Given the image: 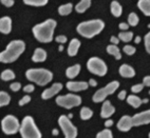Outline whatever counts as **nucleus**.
Here are the masks:
<instances>
[{"instance_id":"obj_11","label":"nucleus","mask_w":150,"mask_h":138,"mask_svg":"<svg viewBox=\"0 0 150 138\" xmlns=\"http://www.w3.org/2000/svg\"><path fill=\"white\" fill-rule=\"evenodd\" d=\"M132 127H139L150 123V110L139 112L131 117Z\"/></svg>"},{"instance_id":"obj_39","label":"nucleus","mask_w":150,"mask_h":138,"mask_svg":"<svg viewBox=\"0 0 150 138\" xmlns=\"http://www.w3.org/2000/svg\"><path fill=\"white\" fill-rule=\"evenodd\" d=\"M55 40H56V42L60 43V44H64V43L67 42V37L64 36V35H59V36H57L55 38Z\"/></svg>"},{"instance_id":"obj_42","label":"nucleus","mask_w":150,"mask_h":138,"mask_svg":"<svg viewBox=\"0 0 150 138\" xmlns=\"http://www.w3.org/2000/svg\"><path fill=\"white\" fill-rule=\"evenodd\" d=\"M126 91H121L120 93H118L117 97L118 99H121V100H124V99H126Z\"/></svg>"},{"instance_id":"obj_22","label":"nucleus","mask_w":150,"mask_h":138,"mask_svg":"<svg viewBox=\"0 0 150 138\" xmlns=\"http://www.w3.org/2000/svg\"><path fill=\"white\" fill-rule=\"evenodd\" d=\"M127 102H128L132 108L137 109V108H139L141 104H143V99H141L139 97H137V95H133V94H132V95H129L128 97H127Z\"/></svg>"},{"instance_id":"obj_43","label":"nucleus","mask_w":150,"mask_h":138,"mask_svg":"<svg viewBox=\"0 0 150 138\" xmlns=\"http://www.w3.org/2000/svg\"><path fill=\"white\" fill-rule=\"evenodd\" d=\"M143 83L145 84V87H150V76H146L143 79Z\"/></svg>"},{"instance_id":"obj_31","label":"nucleus","mask_w":150,"mask_h":138,"mask_svg":"<svg viewBox=\"0 0 150 138\" xmlns=\"http://www.w3.org/2000/svg\"><path fill=\"white\" fill-rule=\"evenodd\" d=\"M1 79L4 80V81H10V80L14 79L15 78V73L12 71V70H4L2 73H1Z\"/></svg>"},{"instance_id":"obj_16","label":"nucleus","mask_w":150,"mask_h":138,"mask_svg":"<svg viewBox=\"0 0 150 138\" xmlns=\"http://www.w3.org/2000/svg\"><path fill=\"white\" fill-rule=\"evenodd\" d=\"M120 75L124 78H133L135 76V71L132 66L128 65V64H122L120 66Z\"/></svg>"},{"instance_id":"obj_29","label":"nucleus","mask_w":150,"mask_h":138,"mask_svg":"<svg viewBox=\"0 0 150 138\" xmlns=\"http://www.w3.org/2000/svg\"><path fill=\"white\" fill-rule=\"evenodd\" d=\"M10 101H11V96L4 91H1L0 92V106H8L10 104Z\"/></svg>"},{"instance_id":"obj_54","label":"nucleus","mask_w":150,"mask_h":138,"mask_svg":"<svg viewBox=\"0 0 150 138\" xmlns=\"http://www.w3.org/2000/svg\"><path fill=\"white\" fill-rule=\"evenodd\" d=\"M148 138H150V133H149V136H148Z\"/></svg>"},{"instance_id":"obj_19","label":"nucleus","mask_w":150,"mask_h":138,"mask_svg":"<svg viewBox=\"0 0 150 138\" xmlns=\"http://www.w3.org/2000/svg\"><path fill=\"white\" fill-rule=\"evenodd\" d=\"M47 59V52L43 49L37 48L34 51V54L32 56V60L34 62H43Z\"/></svg>"},{"instance_id":"obj_35","label":"nucleus","mask_w":150,"mask_h":138,"mask_svg":"<svg viewBox=\"0 0 150 138\" xmlns=\"http://www.w3.org/2000/svg\"><path fill=\"white\" fill-rule=\"evenodd\" d=\"M144 42H145V49L148 54H150V32L148 34L145 35L144 37Z\"/></svg>"},{"instance_id":"obj_30","label":"nucleus","mask_w":150,"mask_h":138,"mask_svg":"<svg viewBox=\"0 0 150 138\" xmlns=\"http://www.w3.org/2000/svg\"><path fill=\"white\" fill-rule=\"evenodd\" d=\"M49 0H23V2L28 6H43L48 3Z\"/></svg>"},{"instance_id":"obj_20","label":"nucleus","mask_w":150,"mask_h":138,"mask_svg":"<svg viewBox=\"0 0 150 138\" xmlns=\"http://www.w3.org/2000/svg\"><path fill=\"white\" fill-rule=\"evenodd\" d=\"M81 69V64H74V65H72V66H69V68L67 69V71H66L67 77L70 78V79L75 78L78 74H79Z\"/></svg>"},{"instance_id":"obj_51","label":"nucleus","mask_w":150,"mask_h":138,"mask_svg":"<svg viewBox=\"0 0 150 138\" xmlns=\"http://www.w3.org/2000/svg\"><path fill=\"white\" fill-rule=\"evenodd\" d=\"M58 50H59V51H60V52H62V50H64V45H62V44H60V45H59V48H58Z\"/></svg>"},{"instance_id":"obj_23","label":"nucleus","mask_w":150,"mask_h":138,"mask_svg":"<svg viewBox=\"0 0 150 138\" xmlns=\"http://www.w3.org/2000/svg\"><path fill=\"white\" fill-rule=\"evenodd\" d=\"M91 6V0H81L75 6V10L77 13H85L89 8Z\"/></svg>"},{"instance_id":"obj_3","label":"nucleus","mask_w":150,"mask_h":138,"mask_svg":"<svg viewBox=\"0 0 150 138\" xmlns=\"http://www.w3.org/2000/svg\"><path fill=\"white\" fill-rule=\"evenodd\" d=\"M105 27V23L100 19H94L89 21H83L78 24L76 30L79 35L85 38H93L102 32Z\"/></svg>"},{"instance_id":"obj_7","label":"nucleus","mask_w":150,"mask_h":138,"mask_svg":"<svg viewBox=\"0 0 150 138\" xmlns=\"http://www.w3.org/2000/svg\"><path fill=\"white\" fill-rule=\"evenodd\" d=\"M120 87V82L114 80V81H111L110 83H108L106 87L97 90L95 93H94L93 97H92V100L95 104H98V102H104L106 97H108L109 95L113 94Z\"/></svg>"},{"instance_id":"obj_1","label":"nucleus","mask_w":150,"mask_h":138,"mask_svg":"<svg viewBox=\"0 0 150 138\" xmlns=\"http://www.w3.org/2000/svg\"><path fill=\"white\" fill-rule=\"evenodd\" d=\"M57 22L54 19H48L46 21L36 24L33 27V34L35 38L41 43H49L53 40L54 30L56 27Z\"/></svg>"},{"instance_id":"obj_4","label":"nucleus","mask_w":150,"mask_h":138,"mask_svg":"<svg viewBox=\"0 0 150 138\" xmlns=\"http://www.w3.org/2000/svg\"><path fill=\"white\" fill-rule=\"evenodd\" d=\"M25 77L30 81L43 87L48 84L49 82H51L53 79V74L51 71L47 69H29L25 72Z\"/></svg>"},{"instance_id":"obj_48","label":"nucleus","mask_w":150,"mask_h":138,"mask_svg":"<svg viewBox=\"0 0 150 138\" xmlns=\"http://www.w3.org/2000/svg\"><path fill=\"white\" fill-rule=\"evenodd\" d=\"M141 40H142V38L139 37V36H137V37H135V39H134V42L139 43V42H141Z\"/></svg>"},{"instance_id":"obj_6","label":"nucleus","mask_w":150,"mask_h":138,"mask_svg":"<svg viewBox=\"0 0 150 138\" xmlns=\"http://www.w3.org/2000/svg\"><path fill=\"white\" fill-rule=\"evenodd\" d=\"M20 122L17 119V117L13 115H6L2 120H1V129L2 132L6 135H14L19 132L20 130Z\"/></svg>"},{"instance_id":"obj_53","label":"nucleus","mask_w":150,"mask_h":138,"mask_svg":"<svg viewBox=\"0 0 150 138\" xmlns=\"http://www.w3.org/2000/svg\"><path fill=\"white\" fill-rule=\"evenodd\" d=\"M148 27H149V29H150V24H148Z\"/></svg>"},{"instance_id":"obj_13","label":"nucleus","mask_w":150,"mask_h":138,"mask_svg":"<svg viewBox=\"0 0 150 138\" xmlns=\"http://www.w3.org/2000/svg\"><path fill=\"white\" fill-rule=\"evenodd\" d=\"M89 85L90 84L86 81H68L66 87L71 92H81L87 90Z\"/></svg>"},{"instance_id":"obj_8","label":"nucleus","mask_w":150,"mask_h":138,"mask_svg":"<svg viewBox=\"0 0 150 138\" xmlns=\"http://www.w3.org/2000/svg\"><path fill=\"white\" fill-rule=\"evenodd\" d=\"M87 69L90 73L97 76H105L108 72L107 64L98 57H91L87 62Z\"/></svg>"},{"instance_id":"obj_49","label":"nucleus","mask_w":150,"mask_h":138,"mask_svg":"<svg viewBox=\"0 0 150 138\" xmlns=\"http://www.w3.org/2000/svg\"><path fill=\"white\" fill-rule=\"evenodd\" d=\"M58 130H57V129H54V130L53 131H52V134H53V135L54 136H55V135H58Z\"/></svg>"},{"instance_id":"obj_21","label":"nucleus","mask_w":150,"mask_h":138,"mask_svg":"<svg viewBox=\"0 0 150 138\" xmlns=\"http://www.w3.org/2000/svg\"><path fill=\"white\" fill-rule=\"evenodd\" d=\"M137 6L144 15L150 16V0H139Z\"/></svg>"},{"instance_id":"obj_9","label":"nucleus","mask_w":150,"mask_h":138,"mask_svg":"<svg viewBox=\"0 0 150 138\" xmlns=\"http://www.w3.org/2000/svg\"><path fill=\"white\" fill-rule=\"evenodd\" d=\"M56 104L59 106H62L64 109H72L81 106V97L75 94H67V95H60L56 97Z\"/></svg>"},{"instance_id":"obj_55","label":"nucleus","mask_w":150,"mask_h":138,"mask_svg":"<svg viewBox=\"0 0 150 138\" xmlns=\"http://www.w3.org/2000/svg\"><path fill=\"white\" fill-rule=\"evenodd\" d=\"M149 94H150V91H149Z\"/></svg>"},{"instance_id":"obj_33","label":"nucleus","mask_w":150,"mask_h":138,"mask_svg":"<svg viewBox=\"0 0 150 138\" xmlns=\"http://www.w3.org/2000/svg\"><path fill=\"white\" fill-rule=\"evenodd\" d=\"M95 138H113V135H112V132L109 129H105V130L97 133V135Z\"/></svg>"},{"instance_id":"obj_28","label":"nucleus","mask_w":150,"mask_h":138,"mask_svg":"<svg viewBox=\"0 0 150 138\" xmlns=\"http://www.w3.org/2000/svg\"><path fill=\"white\" fill-rule=\"evenodd\" d=\"M93 116V111L87 106H83L81 110V118L83 120H89Z\"/></svg>"},{"instance_id":"obj_50","label":"nucleus","mask_w":150,"mask_h":138,"mask_svg":"<svg viewBox=\"0 0 150 138\" xmlns=\"http://www.w3.org/2000/svg\"><path fill=\"white\" fill-rule=\"evenodd\" d=\"M148 102H149V100H148V98L143 99V104H148Z\"/></svg>"},{"instance_id":"obj_52","label":"nucleus","mask_w":150,"mask_h":138,"mask_svg":"<svg viewBox=\"0 0 150 138\" xmlns=\"http://www.w3.org/2000/svg\"><path fill=\"white\" fill-rule=\"evenodd\" d=\"M68 117H69L70 119H71V118H72V117H73V114H69V115H68Z\"/></svg>"},{"instance_id":"obj_32","label":"nucleus","mask_w":150,"mask_h":138,"mask_svg":"<svg viewBox=\"0 0 150 138\" xmlns=\"http://www.w3.org/2000/svg\"><path fill=\"white\" fill-rule=\"evenodd\" d=\"M139 19L137 17V15L135 13H131L129 14L128 16V24L129 25H131V27H137V23H139Z\"/></svg>"},{"instance_id":"obj_38","label":"nucleus","mask_w":150,"mask_h":138,"mask_svg":"<svg viewBox=\"0 0 150 138\" xmlns=\"http://www.w3.org/2000/svg\"><path fill=\"white\" fill-rule=\"evenodd\" d=\"M10 89H11L13 92H18V91L21 89V84L19 82H13L10 85Z\"/></svg>"},{"instance_id":"obj_10","label":"nucleus","mask_w":150,"mask_h":138,"mask_svg":"<svg viewBox=\"0 0 150 138\" xmlns=\"http://www.w3.org/2000/svg\"><path fill=\"white\" fill-rule=\"evenodd\" d=\"M58 125L64 132V138L77 137V127L73 125L70 118L66 115H60L58 118Z\"/></svg>"},{"instance_id":"obj_14","label":"nucleus","mask_w":150,"mask_h":138,"mask_svg":"<svg viewBox=\"0 0 150 138\" xmlns=\"http://www.w3.org/2000/svg\"><path fill=\"white\" fill-rule=\"evenodd\" d=\"M114 113H115V108L111 104V102L109 100H105L103 102L102 110H100V117L105 118V119H108Z\"/></svg>"},{"instance_id":"obj_12","label":"nucleus","mask_w":150,"mask_h":138,"mask_svg":"<svg viewBox=\"0 0 150 138\" xmlns=\"http://www.w3.org/2000/svg\"><path fill=\"white\" fill-rule=\"evenodd\" d=\"M62 90V83H60V82L54 83L51 88L46 89V90L43 91L42 94H41V98L45 99V100H47V99H50V98H52V97H54L56 94H58Z\"/></svg>"},{"instance_id":"obj_17","label":"nucleus","mask_w":150,"mask_h":138,"mask_svg":"<svg viewBox=\"0 0 150 138\" xmlns=\"http://www.w3.org/2000/svg\"><path fill=\"white\" fill-rule=\"evenodd\" d=\"M81 48V41L77 39V38H73L69 43V46H68V55L71 56V57H74V56L77 55L78 50Z\"/></svg>"},{"instance_id":"obj_18","label":"nucleus","mask_w":150,"mask_h":138,"mask_svg":"<svg viewBox=\"0 0 150 138\" xmlns=\"http://www.w3.org/2000/svg\"><path fill=\"white\" fill-rule=\"evenodd\" d=\"M12 30V19L4 16L0 19V32L2 34H8Z\"/></svg>"},{"instance_id":"obj_26","label":"nucleus","mask_w":150,"mask_h":138,"mask_svg":"<svg viewBox=\"0 0 150 138\" xmlns=\"http://www.w3.org/2000/svg\"><path fill=\"white\" fill-rule=\"evenodd\" d=\"M73 10V6L72 3H66V4H62L58 8V13L59 15H62V16H67L69 15Z\"/></svg>"},{"instance_id":"obj_36","label":"nucleus","mask_w":150,"mask_h":138,"mask_svg":"<svg viewBox=\"0 0 150 138\" xmlns=\"http://www.w3.org/2000/svg\"><path fill=\"white\" fill-rule=\"evenodd\" d=\"M144 87H145L144 83H137V84L132 85V88H131L132 93H134V94L139 93L141 91H143V89H144Z\"/></svg>"},{"instance_id":"obj_15","label":"nucleus","mask_w":150,"mask_h":138,"mask_svg":"<svg viewBox=\"0 0 150 138\" xmlns=\"http://www.w3.org/2000/svg\"><path fill=\"white\" fill-rule=\"evenodd\" d=\"M117 129L121 132H128V131L131 130L132 127V122H131V116H128V115H125L118 120L117 125H116Z\"/></svg>"},{"instance_id":"obj_34","label":"nucleus","mask_w":150,"mask_h":138,"mask_svg":"<svg viewBox=\"0 0 150 138\" xmlns=\"http://www.w3.org/2000/svg\"><path fill=\"white\" fill-rule=\"evenodd\" d=\"M123 51L127 54V55L131 56V55H133V54L135 53V51H137V49L134 48V46H132V45L127 44V45H125V46H124Z\"/></svg>"},{"instance_id":"obj_24","label":"nucleus","mask_w":150,"mask_h":138,"mask_svg":"<svg viewBox=\"0 0 150 138\" xmlns=\"http://www.w3.org/2000/svg\"><path fill=\"white\" fill-rule=\"evenodd\" d=\"M107 52H108V54H110V55L114 56V58H115L116 60H120V59L122 58L121 51H120V49H118V46L116 44L108 45V46H107Z\"/></svg>"},{"instance_id":"obj_41","label":"nucleus","mask_w":150,"mask_h":138,"mask_svg":"<svg viewBox=\"0 0 150 138\" xmlns=\"http://www.w3.org/2000/svg\"><path fill=\"white\" fill-rule=\"evenodd\" d=\"M34 90H35V87L33 84H28L23 88V91L25 93H32V92H34Z\"/></svg>"},{"instance_id":"obj_47","label":"nucleus","mask_w":150,"mask_h":138,"mask_svg":"<svg viewBox=\"0 0 150 138\" xmlns=\"http://www.w3.org/2000/svg\"><path fill=\"white\" fill-rule=\"evenodd\" d=\"M89 84L91 85V87H96V85H97L96 80H94V79H90V80H89Z\"/></svg>"},{"instance_id":"obj_5","label":"nucleus","mask_w":150,"mask_h":138,"mask_svg":"<svg viewBox=\"0 0 150 138\" xmlns=\"http://www.w3.org/2000/svg\"><path fill=\"white\" fill-rule=\"evenodd\" d=\"M19 133L22 138H41L42 136L33 117L31 116H25L22 119Z\"/></svg>"},{"instance_id":"obj_2","label":"nucleus","mask_w":150,"mask_h":138,"mask_svg":"<svg viewBox=\"0 0 150 138\" xmlns=\"http://www.w3.org/2000/svg\"><path fill=\"white\" fill-rule=\"evenodd\" d=\"M25 50V43L22 40H13L8 43L6 49L0 53V61L3 63H12L19 58Z\"/></svg>"},{"instance_id":"obj_44","label":"nucleus","mask_w":150,"mask_h":138,"mask_svg":"<svg viewBox=\"0 0 150 138\" xmlns=\"http://www.w3.org/2000/svg\"><path fill=\"white\" fill-rule=\"evenodd\" d=\"M110 41H111V43H112V44H116V45H117L118 42H120V38L112 36V37L110 38Z\"/></svg>"},{"instance_id":"obj_46","label":"nucleus","mask_w":150,"mask_h":138,"mask_svg":"<svg viewBox=\"0 0 150 138\" xmlns=\"http://www.w3.org/2000/svg\"><path fill=\"white\" fill-rule=\"evenodd\" d=\"M111 125H113V120L108 119V120H106V121H105V127H110Z\"/></svg>"},{"instance_id":"obj_37","label":"nucleus","mask_w":150,"mask_h":138,"mask_svg":"<svg viewBox=\"0 0 150 138\" xmlns=\"http://www.w3.org/2000/svg\"><path fill=\"white\" fill-rule=\"evenodd\" d=\"M30 101H31V97H30L29 95H25V96H23L20 100H19L18 104L21 106H24V104H27L28 102H30Z\"/></svg>"},{"instance_id":"obj_40","label":"nucleus","mask_w":150,"mask_h":138,"mask_svg":"<svg viewBox=\"0 0 150 138\" xmlns=\"http://www.w3.org/2000/svg\"><path fill=\"white\" fill-rule=\"evenodd\" d=\"M0 1H1V3H2L3 6H6V8H11V6H14V3H15L14 0H0Z\"/></svg>"},{"instance_id":"obj_27","label":"nucleus","mask_w":150,"mask_h":138,"mask_svg":"<svg viewBox=\"0 0 150 138\" xmlns=\"http://www.w3.org/2000/svg\"><path fill=\"white\" fill-rule=\"evenodd\" d=\"M133 33L132 32H127V31H122L120 34H118V38L120 40H122L123 42H130L133 38Z\"/></svg>"},{"instance_id":"obj_45","label":"nucleus","mask_w":150,"mask_h":138,"mask_svg":"<svg viewBox=\"0 0 150 138\" xmlns=\"http://www.w3.org/2000/svg\"><path fill=\"white\" fill-rule=\"evenodd\" d=\"M118 27H120V29H121L122 31H127V30L129 29V24L128 23H123V22H122V23H120Z\"/></svg>"},{"instance_id":"obj_25","label":"nucleus","mask_w":150,"mask_h":138,"mask_svg":"<svg viewBox=\"0 0 150 138\" xmlns=\"http://www.w3.org/2000/svg\"><path fill=\"white\" fill-rule=\"evenodd\" d=\"M111 13H112L113 16L115 17H120L122 15V12H123V8H122V6L117 1H112L111 2Z\"/></svg>"}]
</instances>
